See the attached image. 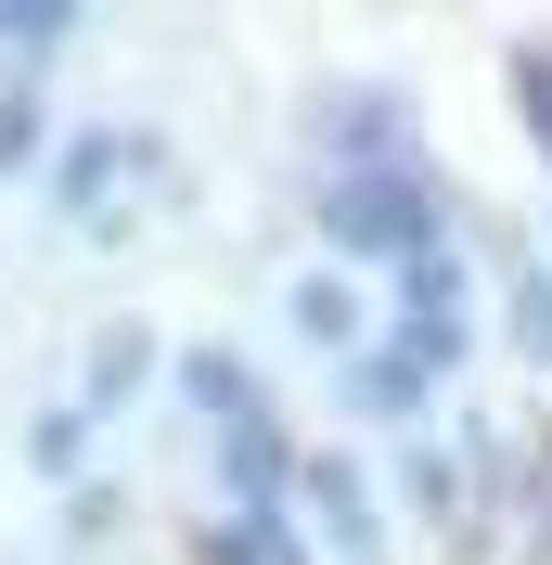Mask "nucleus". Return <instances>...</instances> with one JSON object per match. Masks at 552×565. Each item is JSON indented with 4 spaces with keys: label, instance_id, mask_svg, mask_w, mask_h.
I'll list each match as a JSON object with an SVG mask.
<instances>
[{
    "label": "nucleus",
    "instance_id": "423d86ee",
    "mask_svg": "<svg viewBox=\"0 0 552 565\" xmlns=\"http://www.w3.org/2000/svg\"><path fill=\"white\" fill-rule=\"evenodd\" d=\"M129 373H141V334H104V360H91V398H129Z\"/></svg>",
    "mask_w": 552,
    "mask_h": 565
},
{
    "label": "nucleus",
    "instance_id": "f257e3e1",
    "mask_svg": "<svg viewBox=\"0 0 552 565\" xmlns=\"http://www.w3.org/2000/svg\"><path fill=\"white\" fill-rule=\"evenodd\" d=\"M335 245L360 257H424V232H437V206H424V180L412 168H373V180H335Z\"/></svg>",
    "mask_w": 552,
    "mask_h": 565
},
{
    "label": "nucleus",
    "instance_id": "39448f33",
    "mask_svg": "<svg viewBox=\"0 0 552 565\" xmlns=\"http://www.w3.org/2000/svg\"><path fill=\"white\" fill-rule=\"evenodd\" d=\"M219 553H232V565H309V553H296V540L270 527V514H257V527H232V540H219Z\"/></svg>",
    "mask_w": 552,
    "mask_h": 565
},
{
    "label": "nucleus",
    "instance_id": "20e7f679",
    "mask_svg": "<svg viewBox=\"0 0 552 565\" xmlns=\"http://www.w3.org/2000/svg\"><path fill=\"white\" fill-rule=\"evenodd\" d=\"M232 476H244V489H283V437H270V424H232Z\"/></svg>",
    "mask_w": 552,
    "mask_h": 565
},
{
    "label": "nucleus",
    "instance_id": "6e6552de",
    "mask_svg": "<svg viewBox=\"0 0 552 565\" xmlns=\"http://www.w3.org/2000/svg\"><path fill=\"white\" fill-rule=\"evenodd\" d=\"M514 309H527V348H540V360H552V282H527Z\"/></svg>",
    "mask_w": 552,
    "mask_h": 565
},
{
    "label": "nucleus",
    "instance_id": "1a4fd4ad",
    "mask_svg": "<svg viewBox=\"0 0 552 565\" xmlns=\"http://www.w3.org/2000/svg\"><path fill=\"white\" fill-rule=\"evenodd\" d=\"M527 90H540V141H552V52H527Z\"/></svg>",
    "mask_w": 552,
    "mask_h": 565
},
{
    "label": "nucleus",
    "instance_id": "0eeeda50",
    "mask_svg": "<svg viewBox=\"0 0 552 565\" xmlns=\"http://www.w3.org/2000/svg\"><path fill=\"white\" fill-rule=\"evenodd\" d=\"M296 321H309V334H347L360 309H347V282H309V296H296Z\"/></svg>",
    "mask_w": 552,
    "mask_h": 565
},
{
    "label": "nucleus",
    "instance_id": "f03ea898",
    "mask_svg": "<svg viewBox=\"0 0 552 565\" xmlns=\"http://www.w3.org/2000/svg\"><path fill=\"white\" fill-rule=\"evenodd\" d=\"M309 501H321V527H335V540L373 527V514H360V462H309Z\"/></svg>",
    "mask_w": 552,
    "mask_h": 565
},
{
    "label": "nucleus",
    "instance_id": "7ed1b4c3",
    "mask_svg": "<svg viewBox=\"0 0 552 565\" xmlns=\"http://www.w3.org/2000/svg\"><path fill=\"white\" fill-rule=\"evenodd\" d=\"M412 386H424V373H412L399 348H385V360H360V412H412Z\"/></svg>",
    "mask_w": 552,
    "mask_h": 565
}]
</instances>
